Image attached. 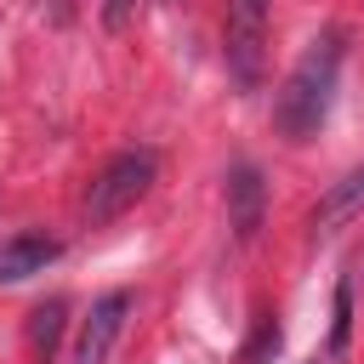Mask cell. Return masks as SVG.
<instances>
[{
    "label": "cell",
    "mask_w": 364,
    "mask_h": 364,
    "mask_svg": "<svg viewBox=\"0 0 364 364\" xmlns=\"http://www.w3.org/2000/svg\"><path fill=\"white\" fill-rule=\"evenodd\" d=\"M125 313H131V290H108L91 301V318L80 324V341H74V364H108L119 330H125Z\"/></svg>",
    "instance_id": "4"
},
{
    "label": "cell",
    "mask_w": 364,
    "mask_h": 364,
    "mask_svg": "<svg viewBox=\"0 0 364 364\" xmlns=\"http://www.w3.org/2000/svg\"><path fill=\"white\" fill-rule=\"evenodd\" d=\"M353 216H364V165L324 188V199L313 205V233H341Z\"/></svg>",
    "instance_id": "7"
},
{
    "label": "cell",
    "mask_w": 364,
    "mask_h": 364,
    "mask_svg": "<svg viewBox=\"0 0 364 364\" xmlns=\"http://www.w3.org/2000/svg\"><path fill=\"white\" fill-rule=\"evenodd\" d=\"M63 324H68V301H63V296H51V301H40V307L28 313V353H34L40 364H51V353H57V341H63Z\"/></svg>",
    "instance_id": "8"
},
{
    "label": "cell",
    "mask_w": 364,
    "mask_h": 364,
    "mask_svg": "<svg viewBox=\"0 0 364 364\" xmlns=\"http://www.w3.org/2000/svg\"><path fill=\"white\" fill-rule=\"evenodd\" d=\"M57 256H63L57 239H46V233H11L0 245V284H23V279L46 273Z\"/></svg>",
    "instance_id": "6"
},
{
    "label": "cell",
    "mask_w": 364,
    "mask_h": 364,
    "mask_svg": "<svg viewBox=\"0 0 364 364\" xmlns=\"http://www.w3.org/2000/svg\"><path fill=\"white\" fill-rule=\"evenodd\" d=\"M125 11H131V0H108V23H125Z\"/></svg>",
    "instance_id": "11"
},
{
    "label": "cell",
    "mask_w": 364,
    "mask_h": 364,
    "mask_svg": "<svg viewBox=\"0 0 364 364\" xmlns=\"http://www.w3.org/2000/svg\"><path fill=\"white\" fill-rule=\"evenodd\" d=\"M154 176H159V154H154V148H125V154H114V159L85 182L80 216H85L91 228H102V222L125 216V210L154 188Z\"/></svg>",
    "instance_id": "2"
},
{
    "label": "cell",
    "mask_w": 364,
    "mask_h": 364,
    "mask_svg": "<svg viewBox=\"0 0 364 364\" xmlns=\"http://www.w3.org/2000/svg\"><path fill=\"white\" fill-rule=\"evenodd\" d=\"M341 57H347V28H324L318 40H307V51L296 57V68L284 74L279 97H273V125L284 142H307L324 114H330V97H336V74H341Z\"/></svg>",
    "instance_id": "1"
},
{
    "label": "cell",
    "mask_w": 364,
    "mask_h": 364,
    "mask_svg": "<svg viewBox=\"0 0 364 364\" xmlns=\"http://www.w3.org/2000/svg\"><path fill=\"white\" fill-rule=\"evenodd\" d=\"M267 6H273V0H228L222 57H228V74H233L245 91L262 85V63H267Z\"/></svg>",
    "instance_id": "3"
},
{
    "label": "cell",
    "mask_w": 364,
    "mask_h": 364,
    "mask_svg": "<svg viewBox=\"0 0 364 364\" xmlns=\"http://www.w3.org/2000/svg\"><path fill=\"white\" fill-rule=\"evenodd\" d=\"M347 318H353V284H341V290H336V324H330V358H341V353H347V330H353Z\"/></svg>",
    "instance_id": "9"
},
{
    "label": "cell",
    "mask_w": 364,
    "mask_h": 364,
    "mask_svg": "<svg viewBox=\"0 0 364 364\" xmlns=\"http://www.w3.org/2000/svg\"><path fill=\"white\" fill-rule=\"evenodd\" d=\"M273 347H279V324H273V318H262V324H256V341H250V353H245V364H262Z\"/></svg>",
    "instance_id": "10"
},
{
    "label": "cell",
    "mask_w": 364,
    "mask_h": 364,
    "mask_svg": "<svg viewBox=\"0 0 364 364\" xmlns=\"http://www.w3.org/2000/svg\"><path fill=\"white\" fill-rule=\"evenodd\" d=\"M262 205H267L262 171H256V165H233V171H228V228H233L239 245L256 239V228H262Z\"/></svg>",
    "instance_id": "5"
}]
</instances>
